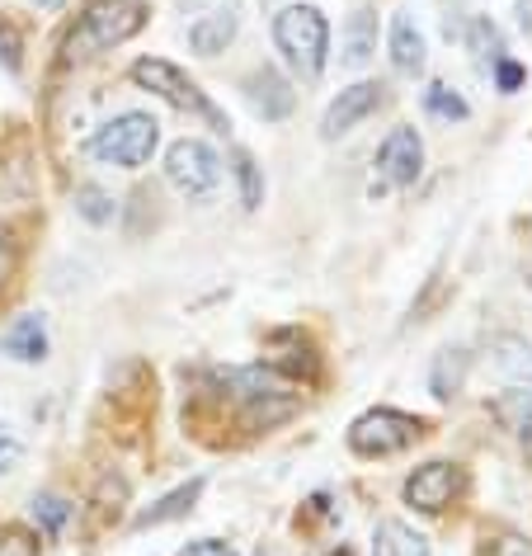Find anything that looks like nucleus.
I'll return each instance as SVG.
<instances>
[{
    "mask_svg": "<svg viewBox=\"0 0 532 556\" xmlns=\"http://www.w3.org/2000/svg\"><path fill=\"white\" fill-rule=\"evenodd\" d=\"M147 24V5L137 0H90L86 15H80V29L72 34L66 48H80V52H104V48H118L128 43L132 34H142Z\"/></svg>",
    "mask_w": 532,
    "mask_h": 556,
    "instance_id": "3",
    "label": "nucleus"
},
{
    "mask_svg": "<svg viewBox=\"0 0 532 556\" xmlns=\"http://www.w3.org/2000/svg\"><path fill=\"white\" fill-rule=\"evenodd\" d=\"M518 24H523V34H532V0H518Z\"/></svg>",
    "mask_w": 532,
    "mask_h": 556,
    "instance_id": "32",
    "label": "nucleus"
},
{
    "mask_svg": "<svg viewBox=\"0 0 532 556\" xmlns=\"http://www.w3.org/2000/svg\"><path fill=\"white\" fill-rule=\"evenodd\" d=\"M490 364L509 382H532V340L528 336H499L490 344Z\"/></svg>",
    "mask_w": 532,
    "mask_h": 556,
    "instance_id": "18",
    "label": "nucleus"
},
{
    "mask_svg": "<svg viewBox=\"0 0 532 556\" xmlns=\"http://www.w3.org/2000/svg\"><path fill=\"white\" fill-rule=\"evenodd\" d=\"M236 185H241V207H255L264 203V175H259V165L250 151H236Z\"/></svg>",
    "mask_w": 532,
    "mask_h": 556,
    "instance_id": "24",
    "label": "nucleus"
},
{
    "mask_svg": "<svg viewBox=\"0 0 532 556\" xmlns=\"http://www.w3.org/2000/svg\"><path fill=\"white\" fill-rule=\"evenodd\" d=\"M0 66L5 72H20L24 66V43H20L15 24H5V20H0Z\"/></svg>",
    "mask_w": 532,
    "mask_h": 556,
    "instance_id": "27",
    "label": "nucleus"
},
{
    "mask_svg": "<svg viewBox=\"0 0 532 556\" xmlns=\"http://www.w3.org/2000/svg\"><path fill=\"white\" fill-rule=\"evenodd\" d=\"M297 415V396H269V401H245V425L250 429H274Z\"/></svg>",
    "mask_w": 532,
    "mask_h": 556,
    "instance_id": "21",
    "label": "nucleus"
},
{
    "mask_svg": "<svg viewBox=\"0 0 532 556\" xmlns=\"http://www.w3.org/2000/svg\"><path fill=\"white\" fill-rule=\"evenodd\" d=\"M161 142V123L151 114H118L109 118L104 128H94L90 137V156L104 165H118V170H142L151 161V151Z\"/></svg>",
    "mask_w": 532,
    "mask_h": 556,
    "instance_id": "2",
    "label": "nucleus"
},
{
    "mask_svg": "<svg viewBox=\"0 0 532 556\" xmlns=\"http://www.w3.org/2000/svg\"><path fill=\"white\" fill-rule=\"evenodd\" d=\"M372 556H429L425 533H415L401 519H382L372 528Z\"/></svg>",
    "mask_w": 532,
    "mask_h": 556,
    "instance_id": "16",
    "label": "nucleus"
},
{
    "mask_svg": "<svg viewBox=\"0 0 532 556\" xmlns=\"http://www.w3.org/2000/svg\"><path fill=\"white\" fill-rule=\"evenodd\" d=\"M419 434H425V425H419L415 415L377 406V410L358 415V420L349 425V448H354L358 457H391V453L410 448Z\"/></svg>",
    "mask_w": 532,
    "mask_h": 556,
    "instance_id": "5",
    "label": "nucleus"
},
{
    "mask_svg": "<svg viewBox=\"0 0 532 556\" xmlns=\"http://www.w3.org/2000/svg\"><path fill=\"white\" fill-rule=\"evenodd\" d=\"M179 556H241V552H236L231 542H221V538H199V542H185Z\"/></svg>",
    "mask_w": 532,
    "mask_h": 556,
    "instance_id": "29",
    "label": "nucleus"
},
{
    "mask_svg": "<svg viewBox=\"0 0 532 556\" xmlns=\"http://www.w3.org/2000/svg\"><path fill=\"white\" fill-rule=\"evenodd\" d=\"M528 283H532V274H528Z\"/></svg>",
    "mask_w": 532,
    "mask_h": 556,
    "instance_id": "34",
    "label": "nucleus"
},
{
    "mask_svg": "<svg viewBox=\"0 0 532 556\" xmlns=\"http://www.w3.org/2000/svg\"><path fill=\"white\" fill-rule=\"evenodd\" d=\"M425 109H429L433 118H443V123H461V118L471 114L467 100H461L457 90H447V86H429L425 90Z\"/></svg>",
    "mask_w": 532,
    "mask_h": 556,
    "instance_id": "25",
    "label": "nucleus"
},
{
    "mask_svg": "<svg viewBox=\"0 0 532 556\" xmlns=\"http://www.w3.org/2000/svg\"><path fill=\"white\" fill-rule=\"evenodd\" d=\"M467 52L476 58L481 72H495V66L504 62V34L495 29V20L490 15H471L467 20Z\"/></svg>",
    "mask_w": 532,
    "mask_h": 556,
    "instance_id": "19",
    "label": "nucleus"
},
{
    "mask_svg": "<svg viewBox=\"0 0 532 556\" xmlns=\"http://www.w3.org/2000/svg\"><path fill=\"white\" fill-rule=\"evenodd\" d=\"M457 485H461V477L453 463H425L405 477V505H415L419 514H439L453 505Z\"/></svg>",
    "mask_w": 532,
    "mask_h": 556,
    "instance_id": "9",
    "label": "nucleus"
},
{
    "mask_svg": "<svg viewBox=\"0 0 532 556\" xmlns=\"http://www.w3.org/2000/svg\"><path fill=\"white\" fill-rule=\"evenodd\" d=\"M377 52V15L372 10H354L344 24V66H363Z\"/></svg>",
    "mask_w": 532,
    "mask_h": 556,
    "instance_id": "20",
    "label": "nucleus"
},
{
    "mask_svg": "<svg viewBox=\"0 0 532 556\" xmlns=\"http://www.w3.org/2000/svg\"><path fill=\"white\" fill-rule=\"evenodd\" d=\"M76 213L86 217L90 227H104V222H114L118 203H114V193H104L100 185H80L76 189Z\"/></svg>",
    "mask_w": 532,
    "mask_h": 556,
    "instance_id": "23",
    "label": "nucleus"
},
{
    "mask_svg": "<svg viewBox=\"0 0 532 556\" xmlns=\"http://www.w3.org/2000/svg\"><path fill=\"white\" fill-rule=\"evenodd\" d=\"M245 100L264 123H283L292 109H297V94H292V86L274 72V66H259V72L245 76Z\"/></svg>",
    "mask_w": 532,
    "mask_h": 556,
    "instance_id": "10",
    "label": "nucleus"
},
{
    "mask_svg": "<svg viewBox=\"0 0 532 556\" xmlns=\"http://www.w3.org/2000/svg\"><path fill=\"white\" fill-rule=\"evenodd\" d=\"M34 5H38V10H62L66 0H34Z\"/></svg>",
    "mask_w": 532,
    "mask_h": 556,
    "instance_id": "33",
    "label": "nucleus"
},
{
    "mask_svg": "<svg viewBox=\"0 0 532 556\" xmlns=\"http://www.w3.org/2000/svg\"><path fill=\"white\" fill-rule=\"evenodd\" d=\"M221 387H231L241 401H269V396H292V382L278 368L250 364V368H227L221 372Z\"/></svg>",
    "mask_w": 532,
    "mask_h": 556,
    "instance_id": "11",
    "label": "nucleus"
},
{
    "mask_svg": "<svg viewBox=\"0 0 532 556\" xmlns=\"http://www.w3.org/2000/svg\"><path fill=\"white\" fill-rule=\"evenodd\" d=\"M391 66H396L401 76H419V72H425V34L415 29L410 15L391 20Z\"/></svg>",
    "mask_w": 532,
    "mask_h": 556,
    "instance_id": "14",
    "label": "nucleus"
},
{
    "mask_svg": "<svg viewBox=\"0 0 532 556\" xmlns=\"http://www.w3.org/2000/svg\"><path fill=\"white\" fill-rule=\"evenodd\" d=\"M274 43L306 80H316L330 58V24L316 5H288L274 15Z\"/></svg>",
    "mask_w": 532,
    "mask_h": 556,
    "instance_id": "1",
    "label": "nucleus"
},
{
    "mask_svg": "<svg viewBox=\"0 0 532 556\" xmlns=\"http://www.w3.org/2000/svg\"><path fill=\"white\" fill-rule=\"evenodd\" d=\"M382 100H387V86H382V80H358V86L340 90V100H330L326 118H320V137H326V142H340V137L354 132L368 114H377V109H382Z\"/></svg>",
    "mask_w": 532,
    "mask_h": 556,
    "instance_id": "7",
    "label": "nucleus"
},
{
    "mask_svg": "<svg viewBox=\"0 0 532 556\" xmlns=\"http://www.w3.org/2000/svg\"><path fill=\"white\" fill-rule=\"evenodd\" d=\"M165 179L185 193V199H207L221 185V156L199 137H185L165 151Z\"/></svg>",
    "mask_w": 532,
    "mask_h": 556,
    "instance_id": "6",
    "label": "nucleus"
},
{
    "mask_svg": "<svg viewBox=\"0 0 532 556\" xmlns=\"http://www.w3.org/2000/svg\"><path fill=\"white\" fill-rule=\"evenodd\" d=\"M132 80H137L142 90L161 94V100L170 104V109H185V114H203L217 132H227V118H221L217 109L207 104V94H203L199 86H193V80H189L185 72H179L175 62H165V58H142V62L132 66Z\"/></svg>",
    "mask_w": 532,
    "mask_h": 556,
    "instance_id": "4",
    "label": "nucleus"
},
{
    "mask_svg": "<svg viewBox=\"0 0 532 556\" xmlns=\"http://www.w3.org/2000/svg\"><path fill=\"white\" fill-rule=\"evenodd\" d=\"M467 368H471V354L467 350H439L433 354V368H429V392L439 401H453L467 382Z\"/></svg>",
    "mask_w": 532,
    "mask_h": 556,
    "instance_id": "17",
    "label": "nucleus"
},
{
    "mask_svg": "<svg viewBox=\"0 0 532 556\" xmlns=\"http://www.w3.org/2000/svg\"><path fill=\"white\" fill-rule=\"evenodd\" d=\"M495 86H499L504 94H514L518 86H523V66H518V62H509V58H504V62L495 66Z\"/></svg>",
    "mask_w": 532,
    "mask_h": 556,
    "instance_id": "30",
    "label": "nucleus"
},
{
    "mask_svg": "<svg viewBox=\"0 0 532 556\" xmlns=\"http://www.w3.org/2000/svg\"><path fill=\"white\" fill-rule=\"evenodd\" d=\"M199 495H203V477H193V481H185V485H175V491H170V495H161L156 505L137 509L132 528H161V523H170V519H185V514L199 505Z\"/></svg>",
    "mask_w": 532,
    "mask_h": 556,
    "instance_id": "12",
    "label": "nucleus"
},
{
    "mask_svg": "<svg viewBox=\"0 0 532 556\" xmlns=\"http://www.w3.org/2000/svg\"><path fill=\"white\" fill-rule=\"evenodd\" d=\"M0 556H38V538L29 528H5L0 533Z\"/></svg>",
    "mask_w": 532,
    "mask_h": 556,
    "instance_id": "28",
    "label": "nucleus"
},
{
    "mask_svg": "<svg viewBox=\"0 0 532 556\" xmlns=\"http://www.w3.org/2000/svg\"><path fill=\"white\" fill-rule=\"evenodd\" d=\"M236 29H241V24H236L231 10H213V15H203L199 24H189V48L199 52V58H217V52H227Z\"/></svg>",
    "mask_w": 532,
    "mask_h": 556,
    "instance_id": "15",
    "label": "nucleus"
},
{
    "mask_svg": "<svg viewBox=\"0 0 532 556\" xmlns=\"http://www.w3.org/2000/svg\"><path fill=\"white\" fill-rule=\"evenodd\" d=\"M0 350H5L10 358H20V364H43V358H48V330H43V316H20V321L5 330Z\"/></svg>",
    "mask_w": 532,
    "mask_h": 556,
    "instance_id": "13",
    "label": "nucleus"
},
{
    "mask_svg": "<svg viewBox=\"0 0 532 556\" xmlns=\"http://www.w3.org/2000/svg\"><path fill=\"white\" fill-rule=\"evenodd\" d=\"M495 556H532V542L528 538H499L495 542Z\"/></svg>",
    "mask_w": 532,
    "mask_h": 556,
    "instance_id": "31",
    "label": "nucleus"
},
{
    "mask_svg": "<svg viewBox=\"0 0 532 556\" xmlns=\"http://www.w3.org/2000/svg\"><path fill=\"white\" fill-rule=\"evenodd\" d=\"M495 415L509 429H518V425H528L532 420V392H504L499 401H495Z\"/></svg>",
    "mask_w": 532,
    "mask_h": 556,
    "instance_id": "26",
    "label": "nucleus"
},
{
    "mask_svg": "<svg viewBox=\"0 0 532 556\" xmlns=\"http://www.w3.org/2000/svg\"><path fill=\"white\" fill-rule=\"evenodd\" d=\"M66 519H72V500H62V495H34V523H38V533H48V538H58Z\"/></svg>",
    "mask_w": 532,
    "mask_h": 556,
    "instance_id": "22",
    "label": "nucleus"
},
{
    "mask_svg": "<svg viewBox=\"0 0 532 556\" xmlns=\"http://www.w3.org/2000/svg\"><path fill=\"white\" fill-rule=\"evenodd\" d=\"M419 170H425V142H419L415 128H391L387 142L377 147V175H382V185H415Z\"/></svg>",
    "mask_w": 532,
    "mask_h": 556,
    "instance_id": "8",
    "label": "nucleus"
}]
</instances>
